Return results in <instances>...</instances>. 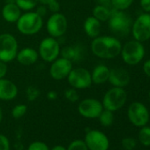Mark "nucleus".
Here are the masks:
<instances>
[{
  "mask_svg": "<svg viewBox=\"0 0 150 150\" xmlns=\"http://www.w3.org/2000/svg\"><path fill=\"white\" fill-rule=\"evenodd\" d=\"M122 45L119 40L112 36H97L91 42L93 54L100 58H115L121 53Z\"/></svg>",
  "mask_w": 150,
  "mask_h": 150,
  "instance_id": "1",
  "label": "nucleus"
},
{
  "mask_svg": "<svg viewBox=\"0 0 150 150\" xmlns=\"http://www.w3.org/2000/svg\"><path fill=\"white\" fill-rule=\"evenodd\" d=\"M109 28L110 31L117 36H125L128 35L132 19L124 11L117 10L114 7L110 9V16L109 19Z\"/></svg>",
  "mask_w": 150,
  "mask_h": 150,
  "instance_id": "2",
  "label": "nucleus"
},
{
  "mask_svg": "<svg viewBox=\"0 0 150 150\" xmlns=\"http://www.w3.org/2000/svg\"><path fill=\"white\" fill-rule=\"evenodd\" d=\"M19 32L25 35H32L41 31L43 26V18L35 12H28L21 14L16 22Z\"/></svg>",
  "mask_w": 150,
  "mask_h": 150,
  "instance_id": "3",
  "label": "nucleus"
},
{
  "mask_svg": "<svg viewBox=\"0 0 150 150\" xmlns=\"http://www.w3.org/2000/svg\"><path fill=\"white\" fill-rule=\"evenodd\" d=\"M19 45L16 38L9 33L0 35V61L9 63L16 58Z\"/></svg>",
  "mask_w": 150,
  "mask_h": 150,
  "instance_id": "4",
  "label": "nucleus"
},
{
  "mask_svg": "<svg viewBox=\"0 0 150 150\" xmlns=\"http://www.w3.org/2000/svg\"><path fill=\"white\" fill-rule=\"evenodd\" d=\"M120 54L125 64L135 65L143 59L145 50L140 42L136 40L129 41L122 47Z\"/></svg>",
  "mask_w": 150,
  "mask_h": 150,
  "instance_id": "5",
  "label": "nucleus"
},
{
  "mask_svg": "<svg viewBox=\"0 0 150 150\" xmlns=\"http://www.w3.org/2000/svg\"><path fill=\"white\" fill-rule=\"evenodd\" d=\"M127 99V94L123 88L114 87L108 90L103 99V106L112 112L121 109Z\"/></svg>",
  "mask_w": 150,
  "mask_h": 150,
  "instance_id": "6",
  "label": "nucleus"
},
{
  "mask_svg": "<svg viewBox=\"0 0 150 150\" xmlns=\"http://www.w3.org/2000/svg\"><path fill=\"white\" fill-rule=\"evenodd\" d=\"M69 85L75 89H86L91 87V72L83 67L72 68L67 76Z\"/></svg>",
  "mask_w": 150,
  "mask_h": 150,
  "instance_id": "7",
  "label": "nucleus"
},
{
  "mask_svg": "<svg viewBox=\"0 0 150 150\" xmlns=\"http://www.w3.org/2000/svg\"><path fill=\"white\" fill-rule=\"evenodd\" d=\"M60 45L54 37H46L39 44L38 54L42 60L48 63H51L56 60L60 55Z\"/></svg>",
  "mask_w": 150,
  "mask_h": 150,
  "instance_id": "8",
  "label": "nucleus"
},
{
  "mask_svg": "<svg viewBox=\"0 0 150 150\" xmlns=\"http://www.w3.org/2000/svg\"><path fill=\"white\" fill-rule=\"evenodd\" d=\"M68 23L66 17L60 13H52L48 19L46 23V29L50 36L54 38H58L63 36L67 30Z\"/></svg>",
  "mask_w": 150,
  "mask_h": 150,
  "instance_id": "9",
  "label": "nucleus"
},
{
  "mask_svg": "<svg viewBox=\"0 0 150 150\" xmlns=\"http://www.w3.org/2000/svg\"><path fill=\"white\" fill-rule=\"evenodd\" d=\"M130 122L137 127L145 126L149 121V112L146 107L139 102L132 103L127 110Z\"/></svg>",
  "mask_w": 150,
  "mask_h": 150,
  "instance_id": "10",
  "label": "nucleus"
},
{
  "mask_svg": "<svg viewBox=\"0 0 150 150\" xmlns=\"http://www.w3.org/2000/svg\"><path fill=\"white\" fill-rule=\"evenodd\" d=\"M132 32L134 39L145 42L150 39V13H142L132 24Z\"/></svg>",
  "mask_w": 150,
  "mask_h": 150,
  "instance_id": "11",
  "label": "nucleus"
},
{
  "mask_svg": "<svg viewBox=\"0 0 150 150\" xmlns=\"http://www.w3.org/2000/svg\"><path fill=\"white\" fill-rule=\"evenodd\" d=\"M84 141L89 150H108L110 146L108 137L98 130H89Z\"/></svg>",
  "mask_w": 150,
  "mask_h": 150,
  "instance_id": "12",
  "label": "nucleus"
},
{
  "mask_svg": "<svg viewBox=\"0 0 150 150\" xmlns=\"http://www.w3.org/2000/svg\"><path fill=\"white\" fill-rule=\"evenodd\" d=\"M71 69L72 62L61 57L51 62V65L50 67V74L53 80L62 81L67 78Z\"/></svg>",
  "mask_w": 150,
  "mask_h": 150,
  "instance_id": "13",
  "label": "nucleus"
},
{
  "mask_svg": "<svg viewBox=\"0 0 150 150\" xmlns=\"http://www.w3.org/2000/svg\"><path fill=\"white\" fill-rule=\"evenodd\" d=\"M103 110V103L94 98H88L81 101L79 104V113L87 118H96Z\"/></svg>",
  "mask_w": 150,
  "mask_h": 150,
  "instance_id": "14",
  "label": "nucleus"
},
{
  "mask_svg": "<svg viewBox=\"0 0 150 150\" xmlns=\"http://www.w3.org/2000/svg\"><path fill=\"white\" fill-rule=\"evenodd\" d=\"M110 83L117 88H125L130 82V75L128 71L121 67H117L110 70L109 80Z\"/></svg>",
  "mask_w": 150,
  "mask_h": 150,
  "instance_id": "15",
  "label": "nucleus"
},
{
  "mask_svg": "<svg viewBox=\"0 0 150 150\" xmlns=\"http://www.w3.org/2000/svg\"><path fill=\"white\" fill-rule=\"evenodd\" d=\"M85 49L82 45L66 46L60 50V55L71 62H80L85 58Z\"/></svg>",
  "mask_w": 150,
  "mask_h": 150,
  "instance_id": "16",
  "label": "nucleus"
},
{
  "mask_svg": "<svg viewBox=\"0 0 150 150\" xmlns=\"http://www.w3.org/2000/svg\"><path fill=\"white\" fill-rule=\"evenodd\" d=\"M18 95V88L13 81L5 78L0 79V100L11 101Z\"/></svg>",
  "mask_w": 150,
  "mask_h": 150,
  "instance_id": "17",
  "label": "nucleus"
},
{
  "mask_svg": "<svg viewBox=\"0 0 150 150\" xmlns=\"http://www.w3.org/2000/svg\"><path fill=\"white\" fill-rule=\"evenodd\" d=\"M38 57H39V54L36 50H35L34 48L26 47L18 51L15 59H17V61L21 64L28 66L36 63Z\"/></svg>",
  "mask_w": 150,
  "mask_h": 150,
  "instance_id": "18",
  "label": "nucleus"
},
{
  "mask_svg": "<svg viewBox=\"0 0 150 150\" xmlns=\"http://www.w3.org/2000/svg\"><path fill=\"white\" fill-rule=\"evenodd\" d=\"M4 20L9 23H16L21 16V10L16 4H6L2 9Z\"/></svg>",
  "mask_w": 150,
  "mask_h": 150,
  "instance_id": "19",
  "label": "nucleus"
},
{
  "mask_svg": "<svg viewBox=\"0 0 150 150\" xmlns=\"http://www.w3.org/2000/svg\"><path fill=\"white\" fill-rule=\"evenodd\" d=\"M101 21H99L97 19H96L94 16H90L86 19L83 24V28L85 33L90 37V38H96L99 36L101 33Z\"/></svg>",
  "mask_w": 150,
  "mask_h": 150,
  "instance_id": "20",
  "label": "nucleus"
},
{
  "mask_svg": "<svg viewBox=\"0 0 150 150\" xmlns=\"http://www.w3.org/2000/svg\"><path fill=\"white\" fill-rule=\"evenodd\" d=\"M110 75V69L104 64L96 65L91 72L92 82L95 84H103L108 81Z\"/></svg>",
  "mask_w": 150,
  "mask_h": 150,
  "instance_id": "21",
  "label": "nucleus"
},
{
  "mask_svg": "<svg viewBox=\"0 0 150 150\" xmlns=\"http://www.w3.org/2000/svg\"><path fill=\"white\" fill-rule=\"evenodd\" d=\"M110 9L111 8L97 5L93 9V16L99 21H108L110 16Z\"/></svg>",
  "mask_w": 150,
  "mask_h": 150,
  "instance_id": "22",
  "label": "nucleus"
},
{
  "mask_svg": "<svg viewBox=\"0 0 150 150\" xmlns=\"http://www.w3.org/2000/svg\"><path fill=\"white\" fill-rule=\"evenodd\" d=\"M98 118H99L100 123L102 124V125H103L105 127H108V126H110L113 124L114 115H113V112L109 110H103V111L101 112Z\"/></svg>",
  "mask_w": 150,
  "mask_h": 150,
  "instance_id": "23",
  "label": "nucleus"
},
{
  "mask_svg": "<svg viewBox=\"0 0 150 150\" xmlns=\"http://www.w3.org/2000/svg\"><path fill=\"white\" fill-rule=\"evenodd\" d=\"M38 0H17L16 5L21 11L30 12L35 9L38 5Z\"/></svg>",
  "mask_w": 150,
  "mask_h": 150,
  "instance_id": "24",
  "label": "nucleus"
},
{
  "mask_svg": "<svg viewBox=\"0 0 150 150\" xmlns=\"http://www.w3.org/2000/svg\"><path fill=\"white\" fill-rule=\"evenodd\" d=\"M139 139L143 146H150V127L149 126H142L139 132Z\"/></svg>",
  "mask_w": 150,
  "mask_h": 150,
  "instance_id": "25",
  "label": "nucleus"
},
{
  "mask_svg": "<svg viewBox=\"0 0 150 150\" xmlns=\"http://www.w3.org/2000/svg\"><path fill=\"white\" fill-rule=\"evenodd\" d=\"M133 0H111L112 7L120 11H125L129 8Z\"/></svg>",
  "mask_w": 150,
  "mask_h": 150,
  "instance_id": "26",
  "label": "nucleus"
},
{
  "mask_svg": "<svg viewBox=\"0 0 150 150\" xmlns=\"http://www.w3.org/2000/svg\"><path fill=\"white\" fill-rule=\"evenodd\" d=\"M28 110V107L25 104H18L12 110V116L14 118H21L22 117Z\"/></svg>",
  "mask_w": 150,
  "mask_h": 150,
  "instance_id": "27",
  "label": "nucleus"
},
{
  "mask_svg": "<svg viewBox=\"0 0 150 150\" xmlns=\"http://www.w3.org/2000/svg\"><path fill=\"white\" fill-rule=\"evenodd\" d=\"M26 96H27V98H28V100L29 102H33V101L36 100L39 97V96H40V90L35 86H29L27 88Z\"/></svg>",
  "mask_w": 150,
  "mask_h": 150,
  "instance_id": "28",
  "label": "nucleus"
},
{
  "mask_svg": "<svg viewBox=\"0 0 150 150\" xmlns=\"http://www.w3.org/2000/svg\"><path fill=\"white\" fill-rule=\"evenodd\" d=\"M64 96L69 102H71V103L77 102L79 100V98H80V96H79V94L77 92V89H75L73 88H67L64 91Z\"/></svg>",
  "mask_w": 150,
  "mask_h": 150,
  "instance_id": "29",
  "label": "nucleus"
},
{
  "mask_svg": "<svg viewBox=\"0 0 150 150\" xmlns=\"http://www.w3.org/2000/svg\"><path fill=\"white\" fill-rule=\"evenodd\" d=\"M66 150H88L85 141L81 139H76L72 141Z\"/></svg>",
  "mask_w": 150,
  "mask_h": 150,
  "instance_id": "30",
  "label": "nucleus"
},
{
  "mask_svg": "<svg viewBox=\"0 0 150 150\" xmlns=\"http://www.w3.org/2000/svg\"><path fill=\"white\" fill-rule=\"evenodd\" d=\"M122 146L125 150H132L136 146V140L133 138L126 137L122 140Z\"/></svg>",
  "mask_w": 150,
  "mask_h": 150,
  "instance_id": "31",
  "label": "nucleus"
},
{
  "mask_svg": "<svg viewBox=\"0 0 150 150\" xmlns=\"http://www.w3.org/2000/svg\"><path fill=\"white\" fill-rule=\"evenodd\" d=\"M28 150H50V149L45 143L41 141H35L29 145Z\"/></svg>",
  "mask_w": 150,
  "mask_h": 150,
  "instance_id": "32",
  "label": "nucleus"
},
{
  "mask_svg": "<svg viewBox=\"0 0 150 150\" xmlns=\"http://www.w3.org/2000/svg\"><path fill=\"white\" fill-rule=\"evenodd\" d=\"M0 150H10V142L8 139L2 134H0Z\"/></svg>",
  "mask_w": 150,
  "mask_h": 150,
  "instance_id": "33",
  "label": "nucleus"
},
{
  "mask_svg": "<svg viewBox=\"0 0 150 150\" xmlns=\"http://www.w3.org/2000/svg\"><path fill=\"white\" fill-rule=\"evenodd\" d=\"M48 8V11L51 12L52 13H59L60 10V5L57 2V0H54V1L50 2L49 5L46 6Z\"/></svg>",
  "mask_w": 150,
  "mask_h": 150,
  "instance_id": "34",
  "label": "nucleus"
},
{
  "mask_svg": "<svg viewBox=\"0 0 150 150\" xmlns=\"http://www.w3.org/2000/svg\"><path fill=\"white\" fill-rule=\"evenodd\" d=\"M6 64L7 63L0 61V79L5 78L7 71H8V66H7Z\"/></svg>",
  "mask_w": 150,
  "mask_h": 150,
  "instance_id": "35",
  "label": "nucleus"
},
{
  "mask_svg": "<svg viewBox=\"0 0 150 150\" xmlns=\"http://www.w3.org/2000/svg\"><path fill=\"white\" fill-rule=\"evenodd\" d=\"M35 13H36L39 16H41L42 18H43V17L46 16L47 13H48V8H47L46 6L42 5V6H38V7L36 8Z\"/></svg>",
  "mask_w": 150,
  "mask_h": 150,
  "instance_id": "36",
  "label": "nucleus"
},
{
  "mask_svg": "<svg viewBox=\"0 0 150 150\" xmlns=\"http://www.w3.org/2000/svg\"><path fill=\"white\" fill-rule=\"evenodd\" d=\"M141 8L147 13H150V0H140Z\"/></svg>",
  "mask_w": 150,
  "mask_h": 150,
  "instance_id": "37",
  "label": "nucleus"
},
{
  "mask_svg": "<svg viewBox=\"0 0 150 150\" xmlns=\"http://www.w3.org/2000/svg\"><path fill=\"white\" fill-rule=\"evenodd\" d=\"M97 5L106 6L108 8H112V4H111V0H96Z\"/></svg>",
  "mask_w": 150,
  "mask_h": 150,
  "instance_id": "38",
  "label": "nucleus"
},
{
  "mask_svg": "<svg viewBox=\"0 0 150 150\" xmlns=\"http://www.w3.org/2000/svg\"><path fill=\"white\" fill-rule=\"evenodd\" d=\"M143 71L146 76L150 77V59L146 60L143 64Z\"/></svg>",
  "mask_w": 150,
  "mask_h": 150,
  "instance_id": "39",
  "label": "nucleus"
},
{
  "mask_svg": "<svg viewBox=\"0 0 150 150\" xmlns=\"http://www.w3.org/2000/svg\"><path fill=\"white\" fill-rule=\"evenodd\" d=\"M47 98L50 101H54L57 98V93L54 90H51V91H49L47 93Z\"/></svg>",
  "mask_w": 150,
  "mask_h": 150,
  "instance_id": "40",
  "label": "nucleus"
},
{
  "mask_svg": "<svg viewBox=\"0 0 150 150\" xmlns=\"http://www.w3.org/2000/svg\"><path fill=\"white\" fill-rule=\"evenodd\" d=\"M52 1H54V0H38V2L39 3H41L42 5H44V6H47V5H49L50 2H52Z\"/></svg>",
  "mask_w": 150,
  "mask_h": 150,
  "instance_id": "41",
  "label": "nucleus"
},
{
  "mask_svg": "<svg viewBox=\"0 0 150 150\" xmlns=\"http://www.w3.org/2000/svg\"><path fill=\"white\" fill-rule=\"evenodd\" d=\"M51 150H66V148H65V147H64L63 146L58 145V146H55Z\"/></svg>",
  "mask_w": 150,
  "mask_h": 150,
  "instance_id": "42",
  "label": "nucleus"
},
{
  "mask_svg": "<svg viewBox=\"0 0 150 150\" xmlns=\"http://www.w3.org/2000/svg\"><path fill=\"white\" fill-rule=\"evenodd\" d=\"M17 0H5L6 4H16Z\"/></svg>",
  "mask_w": 150,
  "mask_h": 150,
  "instance_id": "43",
  "label": "nucleus"
},
{
  "mask_svg": "<svg viewBox=\"0 0 150 150\" xmlns=\"http://www.w3.org/2000/svg\"><path fill=\"white\" fill-rule=\"evenodd\" d=\"M2 118H3V111H2L1 107H0V123L2 121Z\"/></svg>",
  "mask_w": 150,
  "mask_h": 150,
  "instance_id": "44",
  "label": "nucleus"
},
{
  "mask_svg": "<svg viewBox=\"0 0 150 150\" xmlns=\"http://www.w3.org/2000/svg\"><path fill=\"white\" fill-rule=\"evenodd\" d=\"M148 98H149V101H150V90H149V92H148Z\"/></svg>",
  "mask_w": 150,
  "mask_h": 150,
  "instance_id": "45",
  "label": "nucleus"
}]
</instances>
